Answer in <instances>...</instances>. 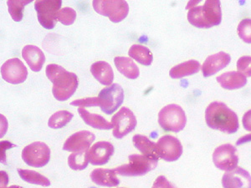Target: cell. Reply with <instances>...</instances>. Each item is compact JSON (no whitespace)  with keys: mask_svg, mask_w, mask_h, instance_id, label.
<instances>
[{"mask_svg":"<svg viewBox=\"0 0 251 188\" xmlns=\"http://www.w3.org/2000/svg\"><path fill=\"white\" fill-rule=\"evenodd\" d=\"M73 118V114L67 111H59L49 119L48 125L52 129L62 128Z\"/></svg>","mask_w":251,"mask_h":188,"instance_id":"obj_28","label":"cell"},{"mask_svg":"<svg viewBox=\"0 0 251 188\" xmlns=\"http://www.w3.org/2000/svg\"><path fill=\"white\" fill-rule=\"evenodd\" d=\"M31 0H20V1H16V0H9L7 1V5L9 7V12L11 15L12 19L16 21L20 22L23 19V11L25 6L31 3Z\"/></svg>","mask_w":251,"mask_h":188,"instance_id":"obj_30","label":"cell"},{"mask_svg":"<svg viewBox=\"0 0 251 188\" xmlns=\"http://www.w3.org/2000/svg\"><path fill=\"white\" fill-rule=\"evenodd\" d=\"M89 160L87 151L75 152L68 157V165L72 170L80 171L84 170L88 165Z\"/></svg>","mask_w":251,"mask_h":188,"instance_id":"obj_29","label":"cell"},{"mask_svg":"<svg viewBox=\"0 0 251 188\" xmlns=\"http://www.w3.org/2000/svg\"><path fill=\"white\" fill-rule=\"evenodd\" d=\"M1 74L7 82L18 85L25 81L28 76V70L20 59L13 58L7 60L2 66Z\"/></svg>","mask_w":251,"mask_h":188,"instance_id":"obj_13","label":"cell"},{"mask_svg":"<svg viewBox=\"0 0 251 188\" xmlns=\"http://www.w3.org/2000/svg\"><path fill=\"white\" fill-rule=\"evenodd\" d=\"M205 120L208 127L228 134L235 133L239 128V119L234 111L225 103L214 101L205 111Z\"/></svg>","mask_w":251,"mask_h":188,"instance_id":"obj_3","label":"cell"},{"mask_svg":"<svg viewBox=\"0 0 251 188\" xmlns=\"http://www.w3.org/2000/svg\"><path fill=\"white\" fill-rule=\"evenodd\" d=\"M22 56L34 72L40 71L46 62L43 51L37 46L31 45L25 46L22 49Z\"/></svg>","mask_w":251,"mask_h":188,"instance_id":"obj_18","label":"cell"},{"mask_svg":"<svg viewBox=\"0 0 251 188\" xmlns=\"http://www.w3.org/2000/svg\"><path fill=\"white\" fill-rule=\"evenodd\" d=\"M114 63L117 70L126 77L135 80L139 76V68L131 58L117 56L114 59Z\"/></svg>","mask_w":251,"mask_h":188,"instance_id":"obj_24","label":"cell"},{"mask_svg":"<svg viewBox=\"0 0 251 188\" xmlns=\"http://www.w3.org/2000/svg\"><path fill=\"white\" fill-rule=\"evenodd\" d=\"M46 74L53 83L52 93L59 101H65L74 94L79 85L77 75L69 72L62 66L50 64L46 67Z\"/></svg>","mask_w":251,"mask_h":188,"instance_id":"obj_2","label":"cell"},{"mask_svg":"<svg viewBox=\"0 0 251 188\" xmlns=\"http://www.w3.org/2000/svg\"></svg>","mask_w":251,"mask_h":188,"instance_id":"obj_39","label":"cell"},{"mask_svg":"<svg viewBox=\"0 0 251 188\" xmlns=\"http://www.w3.org/2000/svg\"><path fill=\"white\" fill-rule=\"evenodd\" d=\"M224 188H251V176L245 169L237 166L232 171H226L222 177Z\"/></svg>","mask_w":251,"mask_h":188,"instance_id":"obj_14","label":"cell"},{"mask_svg":"<svg viewBox=\"0 0 251 188\" xmlns=\"http://www.w3.org/2000/svg\"><path fill=\"white\" fill-rule=\"evenodd\" d=\"M240 39L246 43L251 44V20L245 19L241 20L237 28Z\"/></svg>","mask_w":251,"mask_h":188,"instance_id":"obj_32","label":"cell"},{"mask_svg":"<svg viewBox=\"0 0 251 188\" xmlns=\"http://www.w3.org/2000/svg\"><path fill=\"white\" fill-rule=\"evenodd\" d=\"M230 55L226 52L220 51L217 54L209 55L201 67L203 76L208 77L216 74L223 69L226 68L230 62Z\"/></svg>","mask_w":251,"mask_h":188,"instance_id":"obj_17","label":"cell"},{"mask_svg":"<svg viewBox=\"0 0 251 188\" xmlns=\"http://www.w3.org/2000/svg\"><path fill=\"white\" fill-rule=\"evenodd\" d=\"M220 1L208 0L201 3V1L188 2V20L192 25L200 29H208L219 25L222 20V12Z\"/></svg>","mask_w":251,"mask_h":188,"instance_id":"obj_1","label":"cell"},{"mask_svg":"<svg viewBox=\"0 0 251 188\" xmlns=\"http://www.w3.org/2000/svg\"><path fill=\"white\" fill-rule=\"evenodd\" d=\"M92 5L95 11L108 17L113 23H119L128 15V3L123 0H94Z\"/></svg>","mask_w":251,"mask_h":188,"instance_id":"obj_6","label":"cell"},{"mask_svg":"<svg viewBox=\"0 0 251 188\" xmlns=\"http://www.w3.org/2000/svg\"><path fill=\"white\" fill-rule=\"evenodd\" d=\"M158 123L164 131L179 132L187 123L185 112L178 105H168L159 111Z\"/></svg>","mask_w":251,"mask_h":188,"instance_id":"obj_4","label":"cell"},{"mask_svg":"<svg viewBox=\"0 0 251 188\" xmlns=\"http://www.w3.org/2000/svg\"><path fill=\"white\" fill-rule=\"evenodd\" d=\"M213 162L215 166L222 171L234 170L239 163L237 149L231 144H224L218 146L213 153Z\"/></svg>","mask_w":251,"mask_h":188,"instance_id":"obj_11","label":"cell"},{"mask_svg":"<svg viewBox=\"0 0 251 188\" xmlns=\"http://www.w3.org/2000/svg\"><path fill=\"white\" fill-rule=\"evenodd\" d=\"M128 54L130 57L137 60L143 66H150L153 60V56L150 49L142 45H133L129 49Z\"/></svg>","mask_w":251,"mask_h":188,"instance_id":"obj_26","label":"cell"},{"mask_svg":"<svg viewBox=\"0 0 251 188\" xmlns=\"http://www.w3.org/2000/svg\"><path fill=\"white\" fill-rule=\"evenodd\" d=\"M91 72L97 81L104 86H111L114 80V72L111 65L106 61H97L91 66Z\"/></svg>","mask_w":251,"mask_h":188,"instance_id":"obj_19","label":"cell"},{"mask_svg":"<svg viewBox=\"0 0 251 188\" xmlns=\"http://www.w3.org/2000/svg\"><path fill=\"white\" fill-rule=\"evenodd\" d=\"M200 70L201 66L199 61L195 60H188L173 67L169 71V75L173 79H180L196 74Z\"/></svg>","mask_w":251,"mask_h":188,"instance_id":"obj_25","label":"cell"},{"mask_svg":"<svg viewBox=\"0 0 251 188\" xmlns=\"http://www.w3.org/2000/svg\"><path fill=\"white\" fill-rule=\"evenodd\" d=\"M114 146L107 141L95 143L87 151L89 163L94 165H101L108 163L111 156L114 154Z\"/></svg>","mask_w":251,"mask_h":188,"instance_id":"obj_15","label":"cell"},{"mask_svg":"<svg viewBox=\"0 0 251 188\" xmlns=\"http://www.w3.org/2000/svg\"><path fill=\"white\" fill-rule=\"evenodd\" d=\"M76 19V12L74 9L66 7L60 9L56 15V20L64 25H71Z\"/></svg>","mask_w":251,"mask_h":188,"instance_id":"obj_31","label":"cell"},{"mask_svg":"<svg viewBox=\"0 0 251 188\" xmlns=\"http://www.w3.org/2000/svg\"><path fill=\"white\" fill-rule=\"evenodd\" d=\"M111 123L113 125L112 134L117 139H122L134 130L137 119L133 112L124 106L112 117Z\"/></svg>","mask_w":251,"mask_h":188,"instance_id":"obj_10","label":"cell"},{"mask_svg":"<svg viewBox=\"0 0 251 188\" xmlns=\"http://www.w3.org/2000/svg\"><path fill=\"white\" fill-rule=\"evenodd\" d=\"M218 82L221 87L226 90H237L246 86L247 79L239 71H228L218 76Z\"/></svg>","mask_w":251,"mask_h":188,"instance_id":"obj_21","label":"cell"},{"mask_svg":"<svg viewBox=\"0 0 251 188\" xmlns=\"http://www.w3.org/2000/svg\"><path fill=\"white\" fill-rule=\"evenodd\" d=\"M61 4L60 0L35 1L34 9L37 12L38 20L45 29H54L57 22L56 15Z\"/></svg>","mask_w":251,"mask_h":188,"instance_id":"obj_9","label":"cell"},{"mask_svg":"<svg viewBox=\"0 0 251 188\" xmlns=\"http://www.w3.org/2000/svg\"><path fill=\"white\" fill-rule=\"evenodd\" d=\"M78 112L85 123L93 128L98 130H110L113 128L112 123L108 122L100 115L89 112L85 107H80L78 109Z\"/></svg>","mask_w":251,"mask_h":188,"instance_id":"obj_23","label":"cell"},{"mask_svg":"<svg viewBox=\"0 0 251 188\" xmlns=\"http://www.w3.org/2000/svg\"><path fill=\"white\" fill-rule=\"evenodd\" d=\"M128 159V164H124L114 169L117 173L126 177L143 176L154 170L158 163L157 161L149 159V157L143 155H130Z\"/></svg>","mask_w":251,"mask_h":188,"instance_id":"obj_5","label":"cell"},{"mask_svg":"<svg viewBox=\"0 0 251 188\" xmlns=\"http://www.w3.org/2000/svg\"><path fill=\"white\" fill-rule=\"evenodd\" d=\"M94 141L95 135L91 131H78L66 141L63 145V150L72 152L87 151Z\"/></svg>","mask_w":251,"mask_h":188,"instance_id":"obj_16","label":"cell"},{"mask_svg":"<svg viewBox=\"0 0 251 188\" xmlns=\"http://www.w3.org/2000/svg\"><path fill=\"white\" fill-rule=\"evenodd\" d=\"M151 188H176L173 184L169 183L164 176H160L155 180L154 183Z\"/></svg>","mask_w":251,"mask_h":188,"instance_id":"obj_35","label":"cell"},{"mask_svg":"<svg viewBox=\"0 0 251 188\" xmlns=\"http://www.w3.org/2000/svg\"><path fill=\"white\" fill-rule=\"evenodd\" d=\"M23 188L22 187H20V186H11V187H9V188Z\"/></svg>","mask_w":251,"mask_h":188,"instance_id":"obj_38","label":"cell"},{"mask_svg":"<svg viewBox=\"0 0 251 188\" xmlns=\"http://www.w3.org/2000/svg\"><path fill=\"white\" fill-rule=\"evenodd\" d=\"M18 173L21 177V179L24 180L26 183L35 184V185L43 186V187L50 186V180L46 178V177H44L43 175H41L37 171L18 169Z\"/></svg>","mask_w":251,"mask_h":188,"instance_id":"obj_27","label":"cell"},{"mask_svg":"<svg viewBox=\"0 0 251 188\" xmlns=\"http://www.w3.org/2000/svg\"><path fill=\"white\" fill-rule=\"evenodd\" d=\"M91 179L97 185L113 188L119 185L120 180L117 177V172L109 169H95L91 173Z\"/></svg>","mask_w":251,"mask_h":188,"instance_id":"obj_20","label":"cell"},{"mask_svg":"<svg viewBox=\"0 0 251 188\" xmlns=\"http://www.w3.org/2000/svg\"><path fill=\"white\" fill-rule=\"evenodd\" d=\"M72 106L86 107V106H99V99L98 97H89L85 99L75 100L71 103Z\"/></svg>","mask_w":251,"mask_h":188,"instance_id":"obj_34","label":"cell"},{"mask_svg":"<svg viewBox=\"0 0 251 188\" xmlns=\"http://www.w3.org/2000/svg\"><path fill=\"white\" fill-rule=\"evenodd\" d=\"M243 125L246 131H251V110L244 115L242 119Z\"/></svg>","mask_w":251,"mask_h":188,"instance_id":"obj_36","label":"cell"},{"mask_svg":"<svg viewBox=\"0 0 251 188\" xmlns=\"http://www.w3.org/2000/svg\"><path fill=\"white\" fill-rule=\"evenodd\" d=\"M22 159L33 167H43L50 159V149L44 142L31 143L22 151Z\"/></svg>","mask_w":251,"mask_h":188,"instance_id":"obj_8","label":"cell"},{"mask_svg":"<svg viewBox=\"0 0 251 188\" xmlns=\"http://www.w3.org/2000/svg\"><path fill=\"white\" fill-rule=\"evenodd\" d=\"M157 152L161 159L175 162L183 154V145L180 141L169 135L161 137L157 143Z\"/></svg>","mask_w":251,"mask_h":188,"instance_id":"obj_12","label":"cell"},{"mask_svg":"<svg viewBox=\"0 0 251 188\" xmlns=\"http://www.w3.org/2000/svg\"><path fill=\"white\" fill-rule=\"evenodd\" d=\"M251 142V134H247L244 137H240L239 140L236 141L237 145H243L246 143Z\"/></svg>","mask_w":251,"mask_h":188,"instance_id":"obj_37","label":"cell"},{"mask_svg":"<svg viewBox=\"0 0 251 188\" xmlns=\"http://www.w3.org/2000/svg\"><path fill=\"white\" fill-rule=\"evenodd\" d=\"M238 71L246 77H251V56H242L237 61Z\"/></svg>","mask_w":251,"mask_h":188,"instance_id":"obj_33","label":"cell"},{"mask_svg":"<svg viewBox=\"0 0 251 188\" xmlns=\"http://www.w3.org/2000/svg\"><path fill=\"white\" fill-rule=\"evenodd\" d=\"M98 99L101 111L106 115H111L123 104L124 100L123 89L118 84H112L100 91Z\"/></svg>","mask_w":251,"mask_h":188,"instance_id":"obj_7","label":"cell"},{"mask_svg":"<svg viewBox=\"0 0 251 188\" xmlns=\"http://www.w3.org/2000/svg\"><path fill=\"white\" fill-rule=\"evenodd\" d=\"M133 145L135 147L142 152V154L149 159L157 161L159 160V156L157 152V144L149 140L148 137L143 135H135L132 138Z\"/></svg>","mask_w":251,"mask_h":188,"instance_id":"obj_22","label":"cell"}]
</instances>
